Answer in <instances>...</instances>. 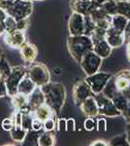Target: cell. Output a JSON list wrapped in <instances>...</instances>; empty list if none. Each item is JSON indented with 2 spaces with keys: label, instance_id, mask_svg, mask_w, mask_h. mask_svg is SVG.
Instances as JSON below:
<instances>
[{
  "label": "cell",
  "instance_id": "35",
  "mask_svg": "<svg viewBox=\"0 0 130 146\" xmlns=\"http://www.w3.org/2000/svg\"><path fill=\"white\" fill-rule=\"evenodd\" d=\"M121 116L123 117V119L126 121V123H129L130 122V98H128L126 105H125L124 109L121 111Z\"/></svg>",
  "mask_w": 130,
  "mask_h": 146
},
{
  "label": "cell",
  "instance_id": "40",
  "mask_svg": "<svg viewBox=\"0 0 130 146\" xmlns=\"http://www.w3.org/2000/svg\"><path fill=\"white\" fill-rule=\"evenodd\" d=\"M101 128L103 131H107V121L105 119H99L97 121V129L100 131Z\"/></svg>",
  "mask_w": 130,
  "mask_h": 146
},
{
  "label": "cell",
  "instance_id": "44",
  "mask_svg": "<svg viewBox=\"0 0 130 146\" xmlns=\"http://www.w3.org/2000/svg\"><path fill=\"white\" fill-rule=\"evenodd\" d=\"M7 16H8L7 11L4 10V9H2V8H0V22H4L5 19L7 18Z\"/></svg>",
  "mask_w": 130,
  "mask_h": 146
},
{
  "label": "cell",
  "instance_id": "34",
  "mask_svg": "<svg viewBox=\"0 0 130 146\" xmlns=\"http://www.w3.org/2000/svg\"><path fill=\"white\" fill-rule=\"evenodd\" d=\"M84 128L87 131H91L95 129V120L92 117H86L84 122Z\"/></svg>",
  "mask_w": 130,
  "mask_h": 146
},
{
  "label": "cell",
  "instance_id": "24",
  "mask_svg": "<svg viewBox=\"0 0 130 146\" xmlns=\"http://www.w3.org/2000/svg\"><path fill=\"white\" fill-rule=\"evenodd\" d=\"M28 133V131L23 129L20 125H14L13 129L10 131V135L15 142H23Z\"/></svg>",
  "mask_w": 130,
  "mask_h": 146
},
{
  "label": "cell",
  "instance_id": "6",
  "mask_svg": "<svg viewBox=\"0 0 130 146\" xmlns=\"http://www.w3.org/2000/svg\"><path fill=\"white\" fill-rule=\"evenodd\" d=\"M33 12V2L16 0L10 8L7 10L8 15L15 18L16 21L28 19Z\"/></svg>",
  "mask_w": 130,
  "mask_h": 146
},
{
  "label": "cell",
  "instance_id": "50",
  "mask_svg": "<svg viewBox=\"0 0 130 146\" xmlns=\"http://www.w3.org/2000/svg\"><path fill=\"white\" fill-rule=\"evenodd\" d=\"M2 56H3V50H2L1 46H0V60H1Z\"/></svg>",
  "mask_w": 130,
  "mask_h": 146
},
{
  "label": "cell",
  "instance_id": "46",
  "mask_svg": "<svg viewBox=\"0 0 130 146\" xmlns=\"http://www.w3.org/2000/svg\"><path fill=\"white\" fill-rule=\"evenodd\" d=\"M125 135H126L127 140H128V143L130 145V122H129V123H127L126 129H125Z\"/></svg>",
  "mask_w": 130,
  "mask_h": 146
},
{
  "label": "cell",
  "instance_id": "36",
  "mask_svg": "<svg viewBox=\"0 0 130 146\" xmlns=\"http://www.w3.org/2000/svg\"><path fill=\"white\" fill-rule=\"evenodd\" d=\"M28 27V19H23V20L16 21V29L25 31Z\"/></svg>",
  "mask_w": 130,
  "mask_h": 146
},
{
  "label": "cell",
  "instance_id": "43",
  "mask_svg": "<svg viewBox=\"0 0 130 146\" xmlns=\"http://www.w3.org/2000/svg\"><path fill=\"white\" fill-rule=\"evenodd\" d=\"M91 146H108L109 142L102 139H98V140H94L90 143Z\"/></svg>",
  "mask_w": 130,
  "mask_h": 146
},
{
  "label": "cell",
  "instance_id": "52",
  "mask_svg": "<svg viewBox=\"0 0 130 146\" xmlns=\"http://www.w3.org/2000/svg\"><path fill=\"white\" fill-rule=\"evenodd\" d=\"M33 1H38V2H42V1H45V0H33Z\"/></svg>",
  "mask_w": 130,
  "mask_h": 146
},
{
  "label": "cell",
  "instance_id": "48",
  "mask_svg": "<svg viewBox=\"0 0 130 146\" xmlns=\"http://www.w3.org/2000/svg\"><path fill=\"white\" fill-rule=\"evenodd\" d=\"M126 55H127V58L130 62V42H127V47H126Z\"/></svg>",
  "mask_w": 130,
  "mask_h": 146
},
{
  "label": "cell",
  "instance_id": "23",
  "mask_svg": "<svg viewBox=\"0 0 130 146\" xmlns=\"http://www.w3.org/2000/svg\"><path fill=\"white\" fill-rule=\"evenodd\" d=\"M33 114H34L35 118H37L42 122H44L45 120L51 118V117H53L54 115H55L54 112L51 110V108L49 107L48 104H46V103H44V104H42L40 107L37 108V109L33 112Z\"/></svg>",
  "mask_w": 130,
  "mask_h": 146
},
{
  "label": "cell",
  "instance_id": "31",
  "mask_svg": "<svg viewBox=\"0 0 130 146\" xmlns=\"http://www.w3.org/2000/svg\"><path fill=\"white\" fill-rule=\"evenodd\" d=\"M4 25H5L6 27V32L14 31V30L16 29V20L10 15L7 16V18L4 21Z\"/></svg>",
  "mask_w": 130,
  "mask_h": 146
},
{
  "label": "cell",
  "instance_id": "16",
  "mask_svg": "<svg viewBox=\"0 0 130 146\" xmlns=\"http://www.w3.org/2000/svg\"><path fill=\"white\" fill-rule=\"evenodd\" d=\"M113 79H114V83L117 90L119 93H122L125 90H127L130 86V70H120L115 75H113Z\"/></svg>",
  "mask_w": 130,
  "mask_h": 146
},
{
  "label": "cell",
  "instance_id": "21",
  "mask_svg": "<svg viewBox=\"0 0 130 146\" xmlns=\"http://www.w3.org/2000/svg\"><path fill=\"white\" fill-rule=\"evenodd\" d=\"M11 101L16 110H18L22 113L32 112L28 107V96L20 93H16V95L11 96Z\"/></svg>",
  "mask_w": 130,
  "mask_h": 146
},
{
  "label": "cell",
  "instance_id": "25",
  "mask_svg": "<svg viewBox=\"0 0 130 146\" xmlns=\"http://www.w3.org/2000/svg\"><path fill=\"white\" fill-rule=\"evenodd\" d=\"M128 19L124 16L121 15H114L112 16V23H111V27H113L115 29L119 30V31H124L125 27H126L127 23H128Z\"/></svg>",
  "mask_w": 130,
  "mask_h": 146
},
{
  "label": "cell",
  "instance_id": "17",
  "mask_svg": "<svg viewBox=\"0 0 130 146\" xmlns=\"http://www.w3.org/2000/svg\"><path fill=\"white\" fill-rule=\"evenodd\" d=\"M81 108L82 114L86 117H94L98 116L99 115V109L98 105L96 102V100L94 98V96H91L89 98H87L86 100H84L82 102V104L79 106Z\"/></svg>",
  "mask_w": 130,
  "mask_h": 146
},
{
  "label": "cell",
  "instance_id": "29",
  "mask_svg": "<svg viewBox=\"0 0 130 146\" xmlns=\"http://www.w3.org/2000/svg\"><path fill=\"white\" fill-rule=\"evenodd\" d=\"M109 145H121V146H128V140H127L126 135H117L115 137H113L112 139L109 141Z\"/></svg>",
  "mask_w": 130,
  "mask_h": 146
},
{
  "label": "cell",
  "instance_id": "32",
  "mask_svg": "<svg viewBox=\"0 0 130 146\" xmlns=\"http://www.w3.org/2000/svg\"><path fill=\"white\" fill-rule=\"evenodd\" d=\"M14 125V118L12 117H7V118H4L1 121V128L4 129L5 131H10L12 129H13Z\"/></svg>",
  "mask_w": 130,
  "mask_h": 146
},
{
  "label": "cell",
  "instance_id": "7",
  "mask_svg": "<svg viewBox=\"0 0 130 146\" xmlns=\"http://www.w3.org/2000/svg\"><path fill=\"white\" fill-rule=\"evenodd\" d=\"M102 60L103 58H100L97 54H95L93 51H90L82 56L79 63L86 76H89V75L94 74L100 70Z\"/></svg>",
  "mask_w": 130,
  "mask_h": 146
},
{
  "label": "cell",
  "instance_id": "28",
  "mask_svg": "<svg viewBox=\"0 0 130 146\" xmlns=\"http://www.w3.org/2000/svg\"><path fill=\"white\" fill-rule=\"evenodd\" d=\"M96 25L94 22L92 21V19L90 18V16H84V35L87 36H90L92 34V32L94 31Z\"/></svg>",
  "mask_w": 130,
  "mask_h": 146
},
{
  "label": "cell",
  "instance_id": "12",
  "mask_svg": "<svg viewBox=\"0 0 130 146\" xmlns=\"http://www.w3.org/2000/svg\"><path fill=\"white\" fill-rule=\"evenodd\" d=\"M24 32L25 31H22L18 29L5 32V34L3 35L4 43L12 49H20L23 44L27 42Z\"/></svg>",
  "mask_w": 130,
  "mask_h": 146
},
{
  "label": "cell",
  "instance_id": "37",
  "mask_svg": "<svg viewBox=\"0 0 130 146\" xmlns=\"http://www.w3.org/2000/svg\"><path fill=\"white\" fill-rule=\"evenodd\" d=\"M43 129V122L40 121V120H38L37 118L33 119V122H32V128L31 129L33 131H41V129Z\"/></svg>",
  "mask_w": 130,
  "mask_h": 146
},
{
  "label": "cell",
  "instance_id": "4",
  "mask_svg": "<svg viewBox=\"0 0 130 146\" xmlns=\"http://www.w3.org/2000/svg\"><path fill=\"white\" fill-rule=\"evenodd\" d=\"M27 67L25 66H15L12 67L10 74L4 79L7 88L8 96H13L18 93V88L20 81L27 75Z\"/></svg>",
  "mask_w": 130,
  "mask_h": 146
},
{
  "label": "cell",
  "instance_id": "39",
  "mask_svg": "<svg viewBox=\"0 0 130 146\" xmlns=\"http://www.w3.org/2000/svg\"><path fill=\"white\" fill-rule=\"evenodd\" d=\"M8 96L7 95V88H6V84L4 80L0 81V98H4V96Z\"/></svg>",
  "mask_w": 130,
  "mask_h": 146
},
{
  "label": "cell",
  "instance_id": "11",
  "mask_svg": "<svg viewBox=\"0 0 130 146\" xmlns=\"http://www.w3.org/2000/svg\"><path fill=\"white\" fill-rule=\"evenodd\" d=\"M69 6L72 12H76L82 16H89L100 5L95 0H70Z\"/></svg>",
  "mask_w": 130,
  "mask_h": 146
},
{
  "label": "cell",
  "instance_id": "19",
  "mask_svg": "<svg viewBox=\"0 0 130 146\" xmlns=\"http://www.w3.org/2000/svg\"><path fill=\"white\" fill-rule=\"evenodd\" d=\"M20 56H22V60L27 64L34 62L36 60L37 56H38V49L37 47L32 43L26 42L23 44V46L20 49Z\"/></svg>",
  "mask_w": 130,
  "mask_h": 146
},
{
  "label": "cell",
  "instance_id": "13",
  "mask_svg": "<svg viewBox=\"0 0 130 146\" xmlns=\"http://www.w3.org/2000/svg\"><path fill=\"white\" fill-rule=\"evenodd\" d=\"M68 30L70 35H82L84 33V16L72 12L68 21Z\"/></svg>",
  "mask_w": 130,
  "mask_h": 146
},
{
  "label": "cell",
  "instance_id": "42",
  "mask_svg": "<svg viewBox=\"0 0 130 146\" xmlns=\"http://www.w3.org/2000/svg\"><path fill=\"white\" fill-rule=\"evenodd\" d=\"M123 32L125 36V42H130V20L128 21V23H127Z\"/></svg>",
  "mask_w": 130,
  "mask_h": 146
},
{
  "label": "cell",
  "instance_id": "2",
  "mask_svg": "<svg viewBox=\"0 0 130 146\" xmlns=\"http://www.w3.org/2000/svg\"><path fill=\"white\" fill-rule=\"evenodd\" d=\"M67 49L73 60L79 63L82 56L92 51L93 42L90 36L84 34L70 35L67 39Z\"/></svg>",
  "mask_w": 130,
  "mask_h": 146
},
{
  "label": "cell",
  "instance_id": "45",
  "mask_svg": "<svg viewBox=\"0 0 130 146\" xmlns=\"http://www.w3.org/2000/svg\"><path fill=\"white\" fill-rule=\"evenodd\" d=\"M62 127L66 131V120L65 119H60L59 121H58V129H61Z\"/></svg>",
  "mask_w": 130,
  "mask_h": 146
},
{
  "label": "cell",
  "instance_id": "51",
  "mask_svg": "<svg viewBox=\"0 0 130 146\" xmlns=\"http://www.w3.org/2000/svg\"><path fill=\"white\" fill-rule=\"evenodd\" d=\"M1 80H4V79H3V76H2L1 72H0V81H1Z\"/></svg>",
  "mask_w": 130,
  "mask_h": 146
},
{
  "label": "cell",
  "instance_id": "30",
  "mask_svg": "<svg viewBox=\"0 0 130 146\" xmlns=\"http://www.w3.org/2000/svg\"><path fill=\"white\" fill-rule=\"evenodd\" d=\"M12 70V67L9 65V62H7V60L4 56H2L0 60V72H1L3 79H5L9 74H10Z\"/></svg>",
  "mask_w": 130,
  "mask_h": 146
},
{
  "label": "cell",
  "instance_id": "53",
  "mask_svg": "<svg viewBox=\"0 0 130 146\" xmlns=\"http://www.w3.org/2000/svg\"><path fill=\"white\" fill-rule=\"evenodd\" d=\"M23 1H30V2H33V0H23Z\"/></svg>",
  "mask_w": 130,
  "mask_h": 146
},
{
  "label": "cell",
  "instance_id": "9",
  "mask_svg": "<svg viewBox=\"0 0 130 146\" xmlns=\"http://www.w3.org/2000/svg\"><path fill=\"white\" fill-rule=\"evenodd\" d=\"M112 76L113 75L110 73L98 71L92 75H89V76H86L84 81L88 84L94 95H97V94L102 93L103 89L105 88V86Z\"/></svg>",
  "mask_w": 130,
  "mask_h": 146
},
{
  "label": "cell",
  "instance_id": "20",
  "mask_svg": "<svg viewBox=\"0 0 130 146\" xmlns=\"http://www.w3.org/2000/svg\"><path fill=\"white\" fill-rule=\"evenodd\" d=\"M45 103V95L41 87H36L35 90L28 96V107L34 112L38 107Z\"/></svg>",
  "mask_w": 130,
  "mask_h": 146
},
{
  "label": "cell",
  "instance_id": "54",
  "mask_svg": "<svg viewBox=\"0 0 130 146\" xmlns=\"http://www.w3.org/2000/svg\"><path fill=\"white\" fill-rule=\"evenodd\" d=\"M0 128H1V121H0Z\"/></svg>",
  "mask_w": 130,
  "mask_h": 146
},
{
  "label": "cell",
  "instance_id": "41",
  "mask_svg": "<svg viewBox=\"0 0 130 146\" xmlns=\"http://www.w3.org/2000/svg\"><path fill=\"white\" fill-rule=\"evenodd\" d=\"M71 127V131H75L76 128H75V120L73 118H70L68 120H66V131H68V129H70Z\"/></svg>",
  "mask_w": 130,
  "mask_h": 146
},
{
  "label": "cell",
  "instance_id": "3",
  "mask_svg": "<svg viewBox=\"0 0 130 146\" xmlns=\"http://www.w3.org/2000/svg\"><path fill=\"white\" fill-rule=\"evenodd\" d=\"M27 75L36 84L37 87H43L51 82V73L46 64L42 62H32L27 67Z\"/></svg>",
  "mask_w": 130,
  "mask_h": 146
},
{
  "label": "cell",
  "instance_id": "22",
  "mask_svg": "<svg viewBox=\"0 0 130 146\" xmlns=\"http://www.w3.org/2000/svg\"><path fill=\"white\" fill-rule=\"evenodd\" d=\"M36 84L32 81L31 79L29 78V76L26 75V76L23 78L22 81H20V85H18V93L23 94L25 96H29L30 94L32 93L33 91L35 90L36 88Z\"/></svg>",
  "mask_w": 130,
  "mask_h": 146
},
{
  "label": "cell",
  "instance_id": "15",
  "mask_svg": "<svg viewBox=\"0 0 130 146\" xmlns=\"http://www.w3.org/2000/svg\"><path fill=\"white\" fill-rule=\"evenodd\" d=\"M105 39L109 43V45L113 49H117L121 47L125 42V36L123 31L115 29L113 27H110L106 30Z\"/></svg>",
  "mask_w": 130,
  "mask_h": 146
},
{
  "label": "cell",
  "instance_id": "5",
  "mask_svg": "<svg viewBox=\"0 0 130 146\" xmlns=\"http://www.w3.org/2000/svg\"><path fill=\"white\" fill-rule=\"evenodd\" d=\"M100 7L109 15H121L130 20V0H109Z\"/></svg>",
  "mask_w": 130,
  "mask_h": 146
},
{
  "label": "cell",
  "instance_id": "33",
  "mask_svg": "<svg viewBox=\"0 0 130 146\" xmlns=\"http://www.w3.org/2000/svg\"><path fill=\"white\" fill-rule=\"evenodd\" d=\"M55 126H56V123H55L54 116L51 117V118H48L43 122V129L46 131H53V129H55Z\"/></svg>",
  "mask_w": 130,
  "mask_h": 146
},
{
  "label": "cell",
  "instance_id": "8",
  "mask_svg": "<svg viewBox=\"0 0 130 146\" xmlns=\"http://www.w3.org/2000/svg\"><path fill=\"white\" fill-rule=\"evenodd\" d=\"M94 98H95L98 105L99 115H104V116L110 117V118H115V117H119L121 115L117 110V108L115 106L113 100L104 96L102 93L94 95Z\"/></svg>",
  "mask_w": 130,
  "mask_h": 146
},
{
  "label": "cell",
  "instance_id": "1",
  "mask_svg": "<svg viewBox=\"0 0 130 146\" xmlns=\"http://www.w3.org/2000/svg\"><path fill=\"white\" fill-rule=\"evenodd\" d=\"M45 95V103L48 104L54 114L61 111L66 100V89L64 85L58 82H49L41 87Z\"/></svg>",
  "mask_w": 130,
  "mask_h": 146
},
{
  "label": "cell",
  "instance_id": "26",
  "mask_svg": "<svg viewBox=\"0 0 130 146\" xmlns=\"http://www.w3.org/2000/svg\"><path fill=\"white\" fill-rule=\"evenodd\" d=\"M55 144V137L51 131H45L40 135L37 139V145L39 146H53Z\"/></svg>",
  "mask_w": 130,
  "mask_h": 146
},
{
  "label": "cell",
  "instance_id": "14",
  "mask_svg": "<svg viewBox=\"0 0 130 146\" xmlns=\"http://www.w3.org/2000/svg\"><path fill=\"white\" fill-rule=\"evenodd\" d=\"M90 18L95 23L96 27L102 28V29L107 30L111 27V23H112V16L106 13L105 11L101 8L100 6L98 7L96 10H94L90 14Z\"/></svg>",
  "mask_w": 130,
  "mask_h": 146
},
{
  "label": "cell",
  "instance_id": "10",
  "mask_svg": "<svg viewBox=\"0 0 130 146\" xmlns=\"http://www.w3.org/2000/svg\"><path fill=\"white\" fill-rule=\"evenodd\" d=\"M73 100L76 106L79 107L82 104L84 100H86L87 98L91 96H94L93 92L91 91L90 87L84 80H80L75 83L72 91Z\"/></svg>",
  "mask_w": 130,
  "mask_h": 146
},
{
  "label": "cell",
  "instance_id": "38",
  "mask_svg": "<svg viewBox=\"0 0 130 146\" xmlns=\"http://www.w3.org/2000/svg\"><path fill=\"white\" fill-rule=\"evenodd\" d=\"M15 1L16 0H0V8L7 11Z\"/></svg>",
  "mask_w": 130,
  "mask_h": 146
},
{
  "label": "cell",
  "instance_id": "49",
  "mask_svg": "<svg viewBox=\"0 0 130 146\" xmlns=\"http://www.w3.org/2000/svg\"><path fill=\"white\" fill-rule=\"evenodd\" d=\"M96 2L99 4V5H101V4H103V3H105V2H107L109 1V0H95Z\"/></svg>",
  "mask_w": 130,
  "mask_h": 146
},
{
  "label": "cell",
  "instance_id": "47",
  "mask_svg": "<svg viewBox=\"0 0 130 146\" xmlns=\"http://www.w3.org/2000/svg\"><path fill=\"white\" fill-rule=\"evenodd\" d=\"M6 32V27L4 25V22H0V36H3Z\"/></svg>",
  "mask_w": 130,
  "mask_h": 146
},
{
  "label": "cell",
  "instance_id": "18",
  "mask_svg": "<svg viewBox=\"0 0 130 146\" xmlns=\"http://www.w3.org/2000/svg\"><path fill=\"white\" fill-rule=\"evenodd\" d=\"M93 42L92 51L102 58H107L112 54L113 48L109 45L105 38H91Z\"/></svg>",
  "mask_w": 130,
  "mask_h": 146
},
{
  "label": "cell",
  "instance_id": "27",
  "mask_svg": "<svg viewBox=\"0 0 130 146\" xmlns=\"http://www.w3.org/2000/svg\"><path fill=\"white\" fill-rule=\"evenodd\" d=\"M34 119L33 112L30 113H22V127L26 131H30L32 128V122Z\"/></svg>",
  "mask_w": 130,
  "mask_h": 146
}]
</instances>
